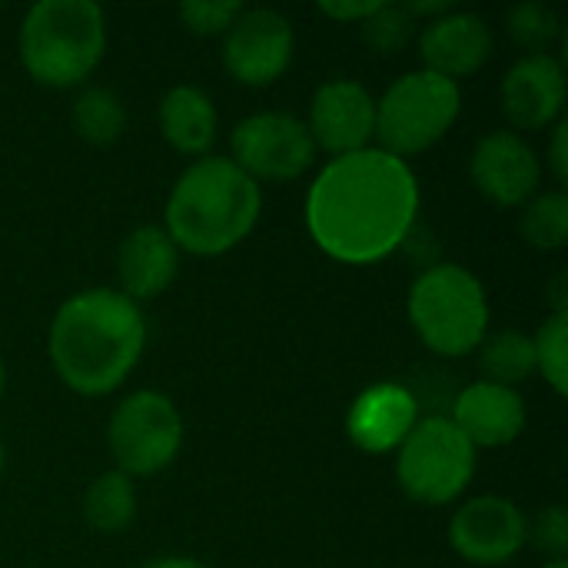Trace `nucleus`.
I'll use <instances>...</instances> for the list:
<instances>
[{
  "mask_svg": "<svg viewBox=\"0 0 568 568\" xmlns=\"http://www.w3.org/2000/svg\"><path fill=\"white\" fill-rule=\"evenodd\" d=\"M463 113L459 83L413 70L389 83V90L376 100V140L379 150L409 163V156L436 146Z\"/></svg>",
  "mask_w": 568,
  "mask_h": 568,
  "instance_id": "423d86ee",
  "label": "nucleus"
},
{
  "mask_svg": "<svg viewBox=\"0 0 568 568\" xmlns=\"http://www.w3.org/2000/svg\"><path fill=\"white\" fill-rule=\"evenodd\" d=\"M383 0H326V3H320V13L323 17H329V20H339V23H363L366 17H373L376 13V7H379Z\"/></svg>",
  "mask_w": 568,
  "mask_h": 568,
  "instance_id": "c85d7f7f",
  "label": "nucleus"
},
{
  "mask_svg": "<svg viewBox=\"0 0 568 568\" xmlns=\"http://www.w3.org/2000/svg\"><path fill=\"white\" fill-rule=\"evenodd\" d=\"M473 186L496 206H526L542 183V160L526 136L513 130L486 133L469 156Z\"/></svg>",
  "mask_w": 568,
  "mask_h": 568,
  "instance_id": "ddd939ff",
  "label": "nucleus"
},
{
  "mask_svg": "<svg viewBox=\"0 0 568 568\" xmlns=\"http://www.w3.org/2000/svg\"><path fill=\"white\" fill-rule=\"evenodd\" d=\"M83 519L103 532V536H120L130 529V523L136 519V486L130 476H123L120 469H106L100 473L87 496H83Z\"/></svg>",
  "mask_w": 568,
  "mask_h": 568,
  "instance_id": "aec40b11",
  "label": "nucleus"
},
{
  "mask_svg": "<svg viewBox=\"0 0 568 568\" xmlns=\"http://www.w3.org/2000/svg\"><path fill=\"white\" fill-rule=\"evenodd\" d=\"M413 166L379 146L329 160L306 193V230L336 263L373 266L389 260L419 216Z\"/></svg>",
  "mask_w": 568,
  "mask_h": 568,
  "instance_id": "f257e3e1",
  "label": "nucleus"
},
{
  "mask_svg": "<svg viewBox=\"0 0 568 568\" xmlns=\"http://www.w3.org/2000/svg\"><path fill=\"white\" fill-rule=\"evenodd\" d=\"M230 160L256 183L300 180L316 163V143L306 123L283 110L250 113L233 126Z\"/></svg>",
  "mask_w": 568,
  "mask_h": 568,
  "instance_id": "1a4fd4ad",
  "label": "nucleus"
},
{
  "mask_svg": "<svg viewBox=\"0 0 568 568\" xmlns=\"http://www.w3.org/2000/svg\"><path fill=\"white\" fill-rule=\"evenodd\" d=\"M3 389H7V366H3V356H0V399H3Z\"/></svg>",
  "mask_w": 568,
  "mask_h": 568,
  "instance_id": "2f4dec72",
  "label": "nucleus"
},
{
  "mask_svg": "<svg viewBox=\"0 0 568 568\" xmlns=\"http://www.w3.org/2000/svg\"><path fill=\"white\" fill-rule=\"evenodd\" d=\"M263 190L230 156H200L173 183L166 196L163 230L180 253L223 256L256 230Z\"/></svg>",
  "mask_w": 568,
  "mask_h": 568,
  "instance_id": "7ed1b4c3",
  "label": "nucleus"
},
{
  "mask_svg": "<svg viewBox=\"0 0 568 568\" xmlns=\"http://www.w3.org/2000/svg\"><path fill=\"white\" fill-rule=\"evenodd\" d=\"M180 273V250L163 226H136L116 250V280L120 293L136 306L163 296Z\"/></svg>",
  "mask_w": 568,
  "mask_h": 568,
  "instance_id": "a211bd4d",
  "label": "nucleus"
},
{
  "mask_svg": "<svg viewBox=\"0 0 568 568\" xmlns=\"http://www.w3.org/2000/svg\"><path fill=\"white\" fill-rule=\"evenodd\" d=\"M526 546L552 559H566L568 552V516L562 506H546L532 519H526Z\"/></svg>",
  "mask_w": 568,
  "mask_h": 568,
  "instance_id": "cd10ccee",
  "label": "nucleus"
},
{
  "mask_svg": "<svg viewBox=\"0 0 568 568\" xmlns=\"http://www.w3.org/2000/svg\"><path fill=\"white\" fill-rule=\"evenodd\" d=\"M449 419L479 453V449H503L516 443L526 433L529 409L519 389L479 379L456 396Z\"/></svg>",
  "mask_w": 568,
  "mask_h": 568,
  "instance_id": "f3484780",
  "label": "nucleus"
},
{
  "mask_svg": "<svg viewBox=\"0 0 568 568\" xmlns=\"http://www.w3.org/2000/svg\"><path fill=\"white\" fill-rule=\"evenodd\" d=\"M416 396L399 383L366 386L346 409V436L366 456L396 453L419 423Z\"/></svg>",
  "mask_w": 568,
  "mask_h": 568,
  "instance_id": "2eb2a0df",
  "label": "nucleus"
},
{
  "mask_svg": "<svg viewBox=\"0 0 568 568\" xmlns=\"http://www.w3.org/2000/svg\"><path fill=\"white\" fill-rule=\"evenodd\" d=\"M416 20L406 13L403 3H379L373 17H366L359 23V33H363V43L379 53V57H396L399 50H406L416 37Z\"/></svg>",
  "mask_w": 568,
  "mask_h": 568,
  "instance_id": "a878e982",
  "label": "nucleus"
},
{
  "mask_svg": "<svg viewBox=\"0 0 568 568\" xmlns=\"http://www.w3.org/2000/svg\"><path fill=\"white\" fill-rule=\"evenodd\" d=\"M493 53V30L479 13L449 10L436 20H426L419 30L423 70L439 73L453 83L479 73Z\"/></svg>",
  "mask_w": 568,
  "mask_h": 568,
  "instance_id": "dca6fc26",
  "label": "nucleus"
},
{
  "mask_svg": "<svg viewBox=\"0 0 568 568\" xmlns=\"http://www.w3.org/2000/svg\"><path fill=\"white\" fill-rule=\"evenodd\" d=\"M479 366L486 373L489 383L499 386H519L536 373V349H532V336L523 329H499V333H486V339L479 343Z\"/></svg>",
  "mask_w": 568,
  "mask_h": 568,
  "instance_id": "412c9836",
  "label": "nucleus"
},
{
  "mask_svg": "<svg viewBox=\"0 0 568 568\" xmlns=\"http://www.w3.org/2000/svg\"><path fill=\"white\" fill-rule=\"evenodd\" d=\"M156 120H160V133L163 140L183 153V156H210L216 133H220V116H216V103L210 100L206 90L193 87V83H180L170 87L160 97L156 106Z\"/></svg>",
  "mask_w": 568,
  "mask_h": 568,
  "instance_id": "6ab92c4d",
  "label": "nucleus"
},
{
  "mask_svg": "<svg viewBox=\"0 0 568 568\" xmlns=\"http://www.w3.org/2000/svg\"><path fill=\"white\" fill-rule=\"evenodd\" d=\"M542 568H568V562L566 559H552V562H546Z\"/></svg>",
  "mask_w": 568,
  "mask_h": 568,
  "instance_id": "72a5a7b5",
  "label": "nucleus"
},
{
  "mask_svg": "<svg viewBox=\"0 0 568 568\" xmlns=\"http://www.w3.org/2000/svg\"><path fill=\"white\" fill-rule=\"evenodd\" d=\"M409 323L436 356L459 359L489 333V296L483 280L459 263H433L409 286Z\"/></svg>",
  "mask_w": 568,
  "mask_h": 568,
  "instance_id": "39448f33",
  "label": "nucleus"
},
{
  "mask_svg": "<svg viewBox=\"0 0 568 568\" xmlns=\"http://www.w3.org/2000/svg\"><path fill=\"white\" fill-rule=\"evenodd\" d=\"M3 469H7V449H3V439H0V479H3Z\"/></svg>",
  "mask_w": 568,
  "mask_h": 568,
  "instance_id": "473e14b6",
  "label": "nucleus"
},
{
  "mask_svg": "<svg viewBox=\"0 0 568 568\" xmlns=\"http://www.w3.org/2000/svg\"><path fill=\"white\" fill-rule=\"evenodd\" d=\"M499 103L513 133L546 130L562 120L566 106V67L552 53L519 57L499 87Z\"/></svg>",
  "mask_w": 568,
  "mask_h": 568,
  "instance_id": "4468645a",
  "label": "nucleus"
},
{
  "mask_svg": "<svg viewBox=\"0 0 568 568\" xmlns=\"http://www.w3.org/2000/svg\"><path fill=\"white\" fill-rule=\"evenodd\" d=\"M449 546L469 566H506L526 549V513L506 496L466 499L449 519Z\"/></svg>",
  "mask_w": 568,
  "mask_h": 568,
  "instance_id": "9b49d317",
  "label": "nucleus"
},
{
  "mask_svg": "<svg viewBox=\"0 0 568 568\" xmlns=\"http://www.w3.org/2000/svg\"><path fill=\"white\" fill-rule=\"evenodd\" d=\"M519 233L532 250L556 253L568 240V196L562 190L536 193L519 216Z\"/></svg>",
  "mask_w": 568,
  "mask_h": 568,
  "instance_id": "5701e85b",
  "label": "nucleus"
},
{
  "mask_svg": "<svg viewBox=\"0 0 568 568\" xmlns=\"http://www.w3.org/2000/svg\"><path fill=\"white\" fill-rule=\"evenodd\" d=\"M143 346V310L110 286H93L63 300L47 336L53 373L80 396L116 393L136 369Z\"/></svg>",
  "mask_w": 568,
  "mask_h": 568,
  "instance_id": "f03ea898",
  "label": "nucleus"
},
{
  "mask_svg": "<svg viewBox=\"0 0 568 568\" xmlns=\"http://www.w3.org/2000/svg\"><path fill=\"white\" fill-rule=\"evenodd\" d=\"M506 30L526 50V57H536V53H549L556 47V40L562 37V20L552 7L526 0L506 13Z\"/></svg>",
  "mask_w": 568,
  "mask_h": 568,
  "instance_id": "393cba45",
  "label": "nucleus"
},
{
  "mask_svg": "<svg viewBox=\"0 0 568 568\" xmlns=\"http://www.w3.org/2000/svg\"><path fill=\"white\" fill-rule=\"evenodd\" d=\"M303 123L316 150L329 153V160L359 153L376 140V97L356 80H326L316 87Z\"/></svg>",
  "mask_w": 568,
  "mask_h": 568,
  "instance_id": "f8f14e48",
  "label": "nucleus"
},
{
  "mask_svg": "<svg viewBox=\"0 0 568 568\" xmlns=\"http://www.w3.org/2000/svg\"><path fill=\"white\" fill-rule=\"evenodd\" d=\"M17 47L40 87H80L106 53V13L93 0H40L20 20Z\"/></svg>",
  "mask_w": 568,
  "mask_h": 568,
  "instance_id": "20e7f679",
  "label": "nucleus"
},
{
  "mask_svg": "<svg viewBox=\"0 0 568 568\" xmlns=\"http://www.w3.org/2000/svg\"><path fill=\"white\" fill-rule=\"evenodd\" d=\"M106 446L113 456V469L130 479H150L173 466L183 449V416L176 403L160 389H140L116 403Z\"/></svg>",
  "mask_w": 568,
  "mask_h": 568,
  "instance_id": "6e6552de",
  "label": "nucleus"
},
{
  "mask_svg": "<svg viewBox=\"0 0 568 568\" xmlns=\"http://www.w3.org/2000/svg\"><path fill=\"white\" fill-rule=\"evenodd\" d=\"M536 373L552 386L556 396L568 393V310H552L549 320L532 333Z\"/></svg>",
  "mask_w": 568,
  "mask_h": 568,
  "instance_id": "b1692460",
  "label": "nucleus"
},
{
  "mask_svg": "<svg viewBox=\"0 0 568 568\" xmlns=\"http://www.w3.org/2000/svg\"><path fill=\"white\" fill-rule=\"evenodd\" d=\"M143 568H210V566H203V562H196V559H186V556H163V559L146 562Z\"/></svg>",
  "mask_w": 568,
  "mask_h": 568,
  "instance_id": "7c9ffc66",
  "label": "nucleus"
},
{
  "mask_svg": "<svg viewBox=\"0 0 568 568\" xmlns=\"http://www.w3.org/2000/svg\"><path fill=\"white\" fill-rule=\"evenodd\" d=\"M296 50L293 23L270 7H243L233 27L223 33V67L243 87H270L276 83Z\"/></svg>",
  "mask_w": 568,
  "mask_h": 568,
  "instance_id": "9d476101",
  "label": "nucleus"
},
{
  "mask_svg": "<svg viewBox=\"0 0 568 568\" xmlns=\"http://www.w3.org/2000/svg\"><path fill=\"white\" fill-rule=\"evenodd\" d=\"M240 13H243V3L236 0H186L180 7L183 27L200 37H223Z\"/></svg>",
  "mask_w": 568,
  "mask_h": 568,
  "instance_id": "bb28decb",
  "label": "nucleus"
},
{
  "mask_svg": "<svg viewBox=\"0 0 568 568\" xmlns=\"http://www.w3.org/2000/svg\"><path fill=\"white\" fill-rule=\"evenodd\" d=\"M546 160H549V170H552L556 183L562 186V183L568 180V123L566 120H559V123L552 126V140H549V153H546Z\"/></svg>",
  "mask_w": 568,
  "mask_h": 568,
  "instance_id": "c756f323",
  "label": "nucleus"
},
{
  "mask_svg": "<svg viewBox=\"0 0 568 568\" xmlns=\"http://www.w3.org/2000/svg\"><path fill=\"white\" fill-rule=\"evenodd\" d=\"M476 456L449 416H426L396 449V483L419 506H449L469 489Z\"/></svg>",
  "mask_w": 568,
  "mask_h": 568,
  "instance_id": "0eeeda50",
  "label": "nucleus"
},
{
  "mask_svg": "<svg viewBox=\"0 0 568 568\" xmlns=\"http://www.w3.org/2000/svg\"><path fill=\"white\" fill-rule=\"evenodd\" d=\"M73 130L93 146H110L126 130V106L106 87H83L73 100Z\"/></svg>",
  "mask_w": 568,
  "mask_h": 568,
  "instance_id": "4be33fe9",
  "label": "nucleus"
}]
</instances>
